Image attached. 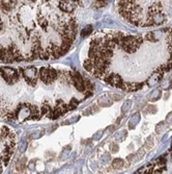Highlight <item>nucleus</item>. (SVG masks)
Masks as SVG:
<instances>
[{"label": "nucleus", "mask_w": 172, "mask_h": 174, "mask_svg": "<svg viewBox=\"0 0 172 174\" xmlns=\"http://www.w3.org/2000/svg\"><path fill=\"white\" fill-rule=\"evenodd\" d=\"M143 40H144L143 36H135L123 34L122 40H121L120 44L118 45V47H120L123 51L128 52V53H134L142 45Z\"/></svg>", "instance_id": "obj_1"}, {"label": "nucleus", "mask_w": 172, "mask_h": 174, "mask_svg": "<svg viewBox=\"0 0 172 174\" xmlns=\"http://www.w3.org/2000/svg\"><path fill=\"white\" fill-rule=\"evenodd\" d=\"M39 78L45 85H51L53 81L58 79L59 71L51 67H43L39 72Z\"/></svg>", "instance_id": "obj_2"}, {"label": "nucleus", "mask_w": 172, "mask_h": 174, "mask_svg": "<svg viewBox=\"0 0 172 174\" xmlns=\"http://www.w3.org/2000/svg\"><path fill=\"white\" fill-rule=\"evenodd\" d=\"M19 72L23 78L25 79V81L28 83L29 86L35 87L37 83V75H39V71L35 67H28V68H20Z\"/></svg>", "instance_id": "obj_3"}, {"label": "nucleus", "mask_w": 172, "mask_h": 174, "mask_svg": "<svg viewBox=\"0 0 172 174\" xmlns=\"http://www.w3.org/2000/svg\"><path fill=\"white\" fill-rule=\"evenodd\" d=\"M0 75L5 80V83L8 85H14V83H18L20 79V72L10 67H3L0 68Z\"/></svg>", "instance_id": "obj_4"}, {"label": "nucleus", "mask_w": 172, "mask_h": 174, "mask_svg": "<svg viewBox=\"0 0 172 174\" xmlns=\"http://www.w3.org/2000/svg\"><path fill=\"white\" fill-rule=\"evenodd\" d=\"M69 75L72 78V83L74 85V87L77 89V91L84 93L85 92V85H84V79L81 76V74L76 71H69Z\"/></svg>", "instance_id": "obj_5"}, {"label": "nucleus", "mask_w": 172, "mask_h": 174, "mask_svg": "<svg viewBox=\"0 0 172 174\" xmlns=\"http://www.w3.org/2000/svg\"><path fill=\"white\" fill-rule=\"evenodd\" d=\"M104 81L111 85L112 87H115V88L122 89L123 86H124V81L121 78V76L117 73H111L109 75H106L104 77Z\"/></svg>", "instance_id": "obj_6"}, {"label": "nucleus", "mask_w": 172, "mask_h": 174, "mask_svg": "<svg viewBox=\"0 0 172 174\" xmlns=\"http://www.w3.org/2000/svg\"><path fill=\"white\" fill-rule=\"evenodd\" d=\"M26 159L25 157H22V159L20 160V161L17 163V166H16V168H17V170H18L19 172H23L24 170H25L26 168Z\"/></svg>", "instance_id": "obj_7"}, {"label": "nucleus", "mask_w": 172, "mask_h": 174, "mask_svg": "<svg viewBox=\"0 0 172 174\" xmlns=\"http://www.w3.org/2000/svg\"><path fill=\"white\" fill-rule=\"evenodd\" d=\"M51 105H50L48 102H46V103L43 104V107H41V116L43 115H49V113L51 112Z\"/></svg>", "instance_id": "obj_8"}, {"label": "nucleus", "mask_w": 172, "mask_h": 174, "mask_svg": "<svg viewBox=\"0 0 172 174\" xmlns=\"http://www.w3.org/2000/svg\"><path fill=\"white\" fill-rule=\"evenodd\" d=\"M123 161L121 159H115L113 160V162H112V167H113L114 169H121L123 167Z\"/></svg>", "instance_id": "obj_9"}, {"label": "nucleus", "mask_w": 172, "mask_h": 174, "mask_svg": "<svg viewBox=\"0 0 172 174\" xmlns=\"http://www.w3.org/2000/svg\"><path fill=\"white\" fill-rule=\"evenodd\" d=\"M84 85H85V89H86V91H90V92L93 91V89H94V85H93L89 79H84Z\"/></svg>", "instance_id": "obj_10"}, {"label": "nucleus", "mask_w": 172, "mask_h": 174, "mask_svg": "<svg viewBox=\"0 0 172 174\" xmlns=\"http://www.w3.org/2000/svg\"><path fill=\"white\" fill-rule=\"evenodd\" d=\"M10 130L7 126H3L2 129H1V133H0V137L1 138H6L7 135H10Z\"/></svg>", "instance_id": "obj_11"}, {"label": "nucleus", "mask_w": 172, "mask_h": 174, "mask_svg": "<svg viewBox=\"0 0 172 174\" xmlns=\"http://www.w3.org/2000/svg\"><path fill=\"white\" fill-rule=\"evenodd\" d=\"M144 39L147 40V41H149V42H157L158 41V39L156 38L154 32H148L147 34H145Z\"/></svg>", "instance_id": "obj_12"}, {"label": "nucleus", "mask_w": 172, "mask_h": 174, "mask_svg": "<svg viewBox=\"0 0 172 174\" xmlns=\"http://www.w3.org/2000/svg\"><path fill=\"white\" fill-rule=\"evenodd\" d=\"M78 103H79V101H78L76 98H72L71 99V101H69V109H75L76 107H77Z\"/></svg>", "instance_id": "obj_13"}, {"label": "nucleus", "mask_w": 172, "mask_h": 174, "mask_svg": "<svg viewBox=\"0 0 172 174\" xmlns=\"http://www.w3.org/2000/svg\"><path fill=\"white\" fill-rule=\"evenodd\" d=\"M91 31H92V27L91 26H87V27H85L82 30L81 36H82V38H85V36H88L89 34H91Z\"/></svg>", "instance_id": "obj_14"}, {"label": "nucleus", "mask_w": 172, "mask_h": 174, "mask_svg": "<svg viewBox=\"0 0 172 174\" xmlns=\"http://www.w3.org/2000/svg\"><path fill=\"white\" fill-rule=\"evenodd\" d=\"M152 145H154V140H152V138L150 137V138H148V140L145 142V147H147L148 149H150L152 147Z\"/></svg>", "instance_id": "obj_15"}, {"label": "nucleus", "mask_w": 172, "mask_h": 174, "mask_svg": "<svg viewBox=\"0 0 172 174\" xmlns=\"http://www.w3.org/2000/svg\"><path fill=\"white\" fill-rule=\"evenodd\" d=\"M144 154H145V150H144L143 148H141V149H139V151L137 152V160H141L142 157L144 156Z\"/></svg>", "instance_id": "obj_16"}, {"label": "nucleus", "mask_w": 172, "mask_h": 174, "mask_svg": "<svg viewBox=\"0 0 172 174\" xmlns=\"http://www.w3.org/2000/svg\"><path fill=\"white\" fill-rule=\"evenodd\" d=\"M110 149H111V152H113V153H115V152H117L118 150V146L116 145V144H111L110 145Z\"/></svg>", "instance_id": "obj_17"}, {"label": "nucleus", "mask_w": 172, "mask_h": 174, "mask_svg": "<svg viewBox=\"0 0 172 174\" xmlns=\"http://www.w3.org/2000/svg\"><path fill=\"white\" fill-rule=\"evenodd\" d=\"M2 170H3V166L1 164V161H0V173H2Z\"/></svg>", "instance_id": "obj_18"}]
</instances>
